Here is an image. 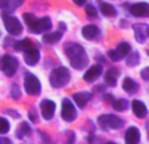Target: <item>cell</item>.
<instances>
[{
	"instance_id": "1",
	"label": "cell",
	"mask_w": 149,
	"mask_h": 144,
	"mask_svg": "<svg viewBox=\"0 0 149 144\" xmlns=\"http://www.w3.org/2000/svg\"><path fill=\"white\" fill-rule=\"evenodd\" d=\"M64 52L68 55V58L71 60V66L73 68L82 70V68L86 67L89 60H88V55L81 45L70 42V43H67L64 46Z\"/></svg>"
},
{
	"instance_id": "2",
	"label": "cell",
	"mask_w": 149,
	"mask_h": 144,
	"mask_svg": "<svg viewBox=\"0 0 149 144\" xmlns=\"http://www.w3.org/2000/svg\"><path fill=\"white\" fill-rule=\"evenodd\" d=\"M71 73L65 67H58L50 75V84L54 88H63L70 82Z\"/></svg>"
},
{
	"instance_id": "3",
	"label": "cell",
	"mask_w": 149,
	"mask_h": 144,
	"mask_svg": "<svg viewBox=\"0 0 149 144\" xmlns=\"http://www.w3.org/2000/svg\"><path fill=\"white\" fill-rule=\"evenodd\" d=\"M98 124L102 130H118L123 127L124 121L119 118L118 115H114V114H103L98 118Z\"/></svg>"
},
{
	"instance_id": "4",
	"label": "cell",
	"mask_w": 149,
	"mask_h": 144,
	"mask_svg": "<svg viewBox=\"0 0 149 144\" xmlns=\"http://www.w3.org/2000/svg\"><path fill=\"white\" fill-rule=\"evenodd\" d=\"M18 68V62L16 58L10 57V55H4L0 60V70L4 72L5 76L12 77L16 73Z\"/></svg>"
},
{
	"instance_id": "5",
	"label": "cell",
	"mask_w": 149,
	"mask_h": 144,
	"mask_svg": "<svg viewBox=\"0 0 149 144\" xmlns=\"http://www.w3.org/2000/svg\"><path fill=\"white\" fill-rule=\"evenodd\" d=\"M25 90L30 96H38L41 93V82L38 77L29 72L25 73Z\"/></svg>"
},
{
	"instance_id": "6",
	"label": "cell",
	"mask_w": 149,
	"mask_h": 144,
	"mask_svg": "<svg viewBox=\"0 0 149 144\" xmlns=\"http://www.w3.org/2000/svg\"><path fill=\"white\" fill-rule=\"evenodd\" d=\"M3 21H4V26L9 34H12V36H18V34H21V31H22V25H21V22L16 17L4 13V15H3Z\"/></svg>"
},
{
	"instance_id": "7",
	"label": "cell",
	"mask_w": 149,
	"mask_h": 144,
	"mask_svg": "<svg viewBox=\"0 0 149 144\" xmlns=\"http://www.w3.org/2000/svg\"><path fill=\"white\" fill-rule=\"evenodd\" d=\"M77 117V111H76V108L72 102H71L68 98L63 100V103H62V118L67 122H72L76 119Z\"/></svg>"
},
{
	"instance_id": "8",
	"label": "cell",
	"mask_w": 149,
	"mask_h": 144,
	"mask_svg": "<svg viewBox=\"0 0 149 144\" xmlns=\"http://www.w3.org/2000/svg\"><path fill=\"white\" fill-rule=\"evenodd\" d=\"M51 20L49 17H43V18H37L29 28L33 33L38 34V33H43V31H49L51 29Z\"/></svg>"
},
{
	"instance_id": "9",
	"label": "cell",
	"mask_w": 149,
	"mask_h": 144,
	"mask_svg": "<svg viewBox=\"0 0 149 144\" xmlns=\"http://www.w3.org/2000/svg\"><path fill=\"white\" fill-rule=\"evenodd\" d=\"M135 30V38L140 43H145V41L148 39V25L147 24H135L134 25Z\"/></svg>"
},
{
	"instance_id": "10",
	"label": "cell",
	"mask_w": 149,
	"mask_h": 144,
	"mask_svg": "<svg viewBox=\"0 0 149 144\" xmlns=\"http://www.w3.org/2000/svg\"><path fill=\"white\" fill-rule=\"evenodd\" d=\"M55 102H52L51 100H43L41 102V111L45 119H52L55 113Z\"/></svg>"
},
{
	"instance_id": "11",
	"label": "cell",
	"mask_w": 149,
	"mask_h": 144,
	"mask_svg": "<svg viewBox=\"0 0 149 144\" xmlns=\"http://www.w3.org/2000/svg\"><path fill=\"white\" fill-rule=\"evenodd\" d=\"M24 59H25V63L28 66H36L39 60V51L34 46L30 47V49H28L25 51Z\"/></svg>"
},
{
	"instance_id": "12",
	"label": "cell",
	"mask_w": 149,
	"mask_h": 144,
	"mask_svg": "<svg viewBox=\"0 0 149 144\" xmlns=\"http://www.w3.org/2000/svg\"><path fill=\"white\" fill-rule=\"evenodd\" d=\"M102 75V66L101 64H95V66H92V67L89 68L86 72H85L84 75V80L85 81H94V80H97L98 77Z\"/></svg>"
},
{
	"instance_id": "13",
	"label": "cell",
	"mask_w": 149,
	"mask_h": 144,
	"mask_svg": "<svg viewBox=\"0 0 149 144\" xmlns=\"http://www.w3.org/2000/svg\"><path fill=\"white\" fill-rule=\"evenodd\" d=\"M131 13L135 17H147L149 15V5L147 3H137L131 7Z\"/></svg>"
},
{
	"instance_id": "14",
	"label": "cell",
	"mask_w": 149,
	"mask_h": 144,
	"mask_svg": "<svg viewBox=\"0 0 149 144\" xmlns=\"http://www.w3.org/2000/svg\"><path fill=\"white\" fill-rule=\"evenodd\" d=\"M127 144H136L140 140V131L136 127H130L126 131V136H124Z\"/></svg>"
},
{
	"instance_id": "15",
	"label": "cell",
	"mask_w": 149,
	"mask_h": 144,
	"mask_svg": "<svg viewBox=\"0 0 149 144\" xmlns=\"http://www.w3.org/2000/svg\"><path fill=\"white\" fill-rule=\"evenodd\" d=\"M132 110H134L135 115H136L137 118H145L148 114L147 106L144 105V102H141V101H139V100H135L134 102H132Z\"/></svg>"
},
{
	"instance_id": "16",
	"label": "cell",
	"mask_w": 149,
	"mask_h": 144,
	"mask_svg": "<svg viewBox=\"0 0 149 144\" xmlns=\"http://www.w3.org/2000/svg\"><path fill=\"white\" fill-rule=\"evenodd\" d=\"M81 33H82V36H84V38L94 39L95 37H98V34H100V29H98L95 25H86L82 28Z\"/></svg>"
},
{
	"instance_id": "17",
	"label": "cell",
	"mask_w": 149,
	"mask_h": 144,
	"mask_svg": "<svg viewBox=\"0 0 149 144\" xmlns=\"http://www.w3.org/2000/svg\"><path fill=\"white\" fill-rule=\"evenodd\" d=\"M90 98V94L86 92H77L73 94V100L74 102H76V105L79 106V108H85L88 103V101H89Z\"/></svg>"
},
{
	"instance_id": "18",
	"label": "cell",
	"mask_w": 149,
	"mask_h": 144,
	"mask_svg": "<svg viewBox=\"0 0 149 144\" xmlns=\"http://www.w3.org/2000/svg\"><path fill=\"white\" fill-rule=\"evenodd\" d=\"M115 52L119 59H120V58H126L127 55L131 52V45H130L128 42H120V43L116 46Z\"/></svg>"
},
{
	"instance_id": "19",
	"label": "cell",
	"mask_w": 149,
	"mask_h": 144,
	"mask_svg": "<svg viewBox=\"0 0 149 144\" xmlns=\"http://www.w3.org/2000/svg\"><path fill=\"white\" fill-rule=\"evenodd\" d=\"M118 76H119V71L118 70H115V68H111V70H109L107 72H106V75H105L106 84L110 85V87H115Z\"/></svg>"
},
{
	"instance_id": "20",
	"label": "cell",
	"mask_w": 149,
	"mask_h": 144,
	"mask_svg": "<svg viewBox=\"0 0 149 144\" xmlns=\"http://www.w3.org/2000/svg\"><path fill=\"white\" fill-rule=\"evenodd\" d=\"M100 9L102 12V15L106 16V17H115L116 16V9L114 8V5L109 4V3H101Z\"/></svg>"
},
{
	"instance_id": "21",
	"label": "cell",
	"mask_w": 149,
	"mask_h": 144,
	"mask_svg": "<svg viewBox=\"0 0 149 144\" xmlns=\"http://www.w3.org/2000/svg\"><path fill=\"white\" fill-rule=\"evenodd\" d=\"M24 0H3V4L0 9H5V10H15L17 9L20 5H22Z\"/></svg>"
},
{
	"instance_id": "22",
	"label": "cell",
	"mask_w": 149,
	"mask_h": 144,
	"mask_svg": "<svg viewBox=\"0 0 149 144\" xmlns=\"http://www.w3.org/2000/svg\"><path fill=\"white\" fill-rule=\"evenodd\" d=\"M122 87H123V89L126 90L127 93H131V94L132 93H136V90L139 89V85H137L132 79H130V77H126V79L123 80Z\"/></svg>"
},
{
	"instance_id": "23",
	"label": "cell",
	"mask_w": 149,
	"mask_h": 144,
	"mask_svg": "<svg viewBox=\"0 0 149 144\" xmlns=\"http://www.w3.org/2000/svg\"><path fill=\"white\" fill-rule=\"evenodd\" d=\"M62 38V31H54V33H49V34H45L43 37V42L49 45H54L58 43Z\"/></svg>"
},
{
	"instance_id": "24",
	"label": "cell",
	"mask_w": 149,
	"mask_h": 144,
	"mask_svg": "<svg viewBox=\"0 0 149 144\" xmlns=\"http://www.w3.org/2000/svg\"><path fill=\"white\" fill-rule=\"evenodd\" d=\"M33 46H34L33 42H31L29 38H25V39H22V41L16 42L15 43V47L17 51H26L28 49H30V47H33Z\"/></svg>"
},
{
	"instance_id": "25",
	"label": "cell",
	"mask_w": 149,
	"mask_h": 144,
	"mask_svg": "<svg viewBox=\"0 0 149 144\" xmlns=\"http://www.w3.org/2000/svg\"><path fill=\"white\" fill-rule=\"evenodd\" d=\"M113 108L116 111H123L128 108V101L124 98H119V100H113Z\"/></svg>"
},
{
	"instance_id": "26",
	"label": "cell",
	"mask_w": 149,
	"mask_h": 144,
	"mask_svg": "<svg viewBox=\"0 0 149 144\" xmlns=\"http://www.w3.org/2000/svg\"><path fill=\"white\" fill-rule=\"evenodd\" d=\"M30 132H31V130H30V127H29V124L24 122V123H21V124H20V127L17 129V138L22 139L24 136L29 135Z\"/></svg>"
},
{
	"instance_id": "27",
	"label": "cell",
	"mask_w": 149,
	"mask_h": 144,
	"mask_svg": "<svg viewBox=\"0 0 149 144\" xmlns=\"http://www.w3.org/2000/svg\"><path fill=\"white\" fill-rule=\"evenodd\" d=\"M127 66L130 67H135L140 63V55L139 52H132V54H128V58H127Z\"/></svg>"
},
{
	"instance_id": "28",
	"label": "cell",
	"mask_w": 149,
	"mask_h": 144,
	"mask_svg": "<svg viewBox=\"0 0 149 144\" xmlns=\"http://www.w3.org/2000/svg\"><path fill=\"white\" fill-rule=\"evenodd\" d=\"M8 131H9V122L0 117V134H7Z\"/></svg>"
},
{
	"instance_id": "29",
	"label": "cell",
	"mask_w": 149,
	"mask_h": 144,
	"mask_svg": "<svg viewBox=\"0 0 149 144\" xmlns=\"http://www.w3.org/2000/svg\"><path fill=\"white\" fill-rule=\"evenodd\" d=\"M10 96H12L13 100H18L21 97V90H20V87L17 84H13L12 88H10Z\"/></svg>"
},
{
	"instance_id": "30",
	"label": "cell",
	"mask_w": 149,
	"mask_h": 144,
	"mask_svg": "<svg viewBox=\"0 0 149 144\" xmlns=\"http://www.w3.org/2000/svg\"><path fill=\"white\" fill-rule=\"evenodd\" d=\"M85 12L89 17H97V9L93 7L92 4H86L85 5Z\"/></svg>"
},
{
	"instance_id": "31",
	"label": "cell",
	"mask_w": 149,
	"mask_h": 144,
	"mask_svg": "<svg viewBox=\"0 0 149 144\" xmlns=\"http://www.w3.org/2000/svg\"><path fill=\"white\" fill-rule=\"evenodd\" d=\"M24 20H25V22H26V25L28 26H30L31 24L34 22V21L37 20V17L34 15H31V13H24Z\"/></svg>"
},
{
	"instance_id": "32",
	"label": "cell",
	"mask_w": 149,
	"mask_h": 144,
	"mask_svg": "<svg viewBox=\"0 0 149 144\" xmlns=\"http://www.w3.org/2000/svg\"><path fill=\"white\" fill-rule=\"evenodd\" d=\"M107 55H109V58H110L113 62H118V60H119V58H118V55H116L115 50H110V51L107 52Z\"/></svg>"
},
{
	"instance_id": "33",
	"label": "cell",
	"mask_w": 149,
	"mask_h": 144,
	"mask_svg": "<svg viewBox=\"0 0 149 144\" xmlns=\"http://www.w3.org/2000/svg\"><path fill=\"white\" fill-rule=\"evenodd\" d=\"M149 70H148V68H144V70H143L141 71V76H143V79H144L145 80V81H148V80H149Z\"/></svg>"
},
{
	"instance_id": "34",
	"label": "cell",
	"mask_w": 149,
	"mask_h": 144,
	"mask_svg": "<svg viewBox=\"0 0 149 144\" xmlns=\"http://www.w3.org/2000/svg\"><path fill=\"white\" fill-rule=\"evenodd\" d=\"M74 3H76L77 5H84L85 3H86V0H73Z\"/></svg>"
},
{
	"instance_id": "35",
	"label": "cell",
	"mask_w": 149,
	"mask_h": 144,
	"mask_svg": "<svg viewBox=\"0 0 149 144\" xmlns=\"http://www.w3.org/2000/svg\"><path fill=\"white\" fill-rule=\"evenodd\" d=\"M0 143H3V144H10V140L9 139H5V138H0Z\"/></svg>"
},
{
	"instance_id": "36",
	"label": "cell",
	"mask_w": 149,
	"mask_h": 144,
	"mask_svg": "<svg viewBox=\"0 0 149 144\" xmlns=\"http://www.w3.org/2000/svg\"><path fill=\"white\" fill-rule=\"evenodd\" d=\"M29 117H30L31 121H37V115H36V114H33V111H30V113H29Z\"/></svg>"
}]
</instances>
